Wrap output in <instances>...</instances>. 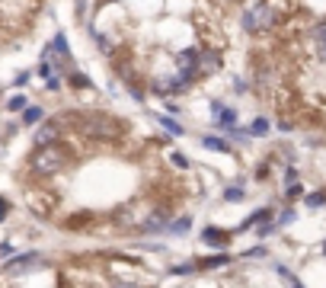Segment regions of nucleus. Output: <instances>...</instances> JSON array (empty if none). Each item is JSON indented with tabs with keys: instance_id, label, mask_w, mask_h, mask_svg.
<instances>
[{
	"instance_id": "nucleus-5",
	"label": "nucleus",
	"mask_w": 326,
	"mask_h": 288,
	"mask_svg": "<svg viewBox=\"0 0 326 288\" xmlns=\"http://www.w3.org/2000/svg\"><path fill=\"white\" fill-rule=\"evenodd\" d=\"M6 215V202H3V198H0V218H3Z\"/></svg>"
},
{
	"instance_id": "nucleus-1",
	"label": "nucleus",
	"mask_w": 326,
	"mask_h": 288,
	"mask_svg": "<svg viewBox=\"0 0 326 288\" xmlns=\"http://www.w3.org/2000/svg\"><path fill=\"white\" fill-rule=\"evenodd\" d=\"M67 84H71L74 90H77V87H80V90H86V87H90V80H86L80 71H74V74H67Z\"/></svg>"
},
{
	"instance_id": "nucleus-2",
	"label": "nucleus",
	"mask_w": 326,
	"mask_h": 288,
	"mask_svg": "<svg viewBox=\"0 0 326 288\" xmlns=\"http://www.w3.org/2000/svg\"><path fill=\"white\" fill-rule=\"evenodd\" d=\"M39 119H42V109H26V115H23V122H26V125H36Z\"/></svg>"
},
{
	"instance_id": "nucleus-3",
	"label": "nucleus",
	"mask_w": 326,
	"mask_h": 288,
	"mask_svg": "<svg viewBox=\"0 0 326 288\" xmlns=\"http://www.w3.org/2000/svg\"><path fill=\"white\" fill-rule=\"evenodd\" d=\"M266 132H269V122L266 119H256L253 122V135H266Z\"/></svg>"
},
{
	"instance_id": "nucleus-4",
	"label": "nucleus",
	"mask_w": 326,
	"mask_h": 288,
	"mask_svg": "<svg viewBox=\"0 0 326 288\" xmlns=\"http://www.w3.org/2000/svg\"><path fill=\"white\" fill-rule=\"evenodd\" d=\"M23 106H26L23 96H13V99H10V109H23Z\"/></svg>"
}]
</instances>
